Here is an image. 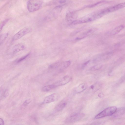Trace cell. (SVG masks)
I'll use <instances>...</instances> for the list:
<instances>
[{
  "instance_id": "obj_1",
  "label": "cell",
  "mask_w": 125,
  "mask_h": 125,
  "mask_svg": "<svg viewBox=\"0 0 125 125\" xmlns=\"http://www.w3.org/2000/svg\"><path fill=\"white\" fill-rule=\"evenodd\" d=\"M42 4V0H29L27 4V8L30 12L36 11L39 10Z\"/></svg>"
},
{
  "instance_id": "obj_2",
  "label": "cell",
  "mask_w": 125,
  "mask_h": 125,
  "mask_svg": "<svg viewBox=\"0 0 125 125\" xmlns=\"http://www.w3.org/2000/svg\"><path fill=\"white\" fill-rule=\"evenodd\" d=\"M117 108L115 106L108 107L97 115L95 117L96 119H98L111 115L116 111Z\"/></svg>"
},
{
  "instance_id": "obj_3",
  "label": "cell",
  "mask_w": 125,
  "mask_h": 125,
  "mask_svg": "<svg viewBox=\"0 0 125 125\" xmlns=\"http://www.w3.org/2000/svg\"><path fill=\"white\" fill-rule=\"evenodd\" d=\"M31 28L29 27L23 28L13 36L12 39V41H14L20 39L25 35L31 32Z\"/></svg>"
},
{
  "instance_id": "obj_4",
  "label": "cell",
  "mask_w": 125,
  "mask_h": 125,
  "mask_svg": "<svg viewBox=\"0 0 125 125\" xmlns=\"http://www.w3.org/2000/svg\"><path fill=\"white\" fill-rule=\"evenodd\" d=\"M84 116L85 114L83 113H77L67 118L65 122L67 123H74L81 120Z\"/></svg>"
},
{
  "instance_id": "obj_5",
  "label": "cell",
  "mask_w": 125,
  "mask_h": 125,
  "mask_svg": "<svg viewBox=\"0 0 125 125\" xmlns=\"http://www.w3.org/2000/svg\"><path fill=\"white\" fill-rule=\"evenodd\" d=\"M125 7V2L120 3L116 5L103 10L105 14L114 12Z\"/></svg>"
},
{
  "instance_id": "obj_6",
  "label": "cell",
  "mask_w": 125,
  "mask_h": 125,
  "mask_svg": "<svg viewBox=\"0 0 125 125\" xmlns=\"http://www.w3.org/2000/svg\"><path fill=\"white\" fill-rule=\"evenodd\" d=\"M59 95L57 93H54L47 96L44 99L43 103L47 104L56 101L59 98Z\"/></svg>"
},
{
  "instance_id": "obj_7",
  "label": "cell",
  "mask_w": 125,
  "mask_h": 125,
  "mask_svg": "<svg viewBox=\"0 0 125 125\" xmlns=\"http://www.w3.org/2000/svg\"><path fill=\"white\" fill-rule=\"evenodd\" d=\"M71 80V77L66 75L64 76L60 80L55 83L53 84L56 87L58 86L64 85L69 82Z\"/></svg>"
},
{
  "instance_id": "obj_8",
  "label": "cell",
  "mask_w": 125,
  "mask_h": 125,
  "mask_svg": "<svg viewBox=\"0 0 125 125\" xmlns=\"http://www.w3.org/2000/svg\"><path fill=\"white\" fill-rule=\"evenodd\" d=\"M97 30V28H94L89 29L83 33L75 39L76 40H79L84 38L89 35Z\"/></svg>"
},
{
  "instance_id": "obj_9",
  "label": "cell",
  "mask_w": 125,
  "mask_h": 125,
  "mask_svg": "<svg viewBox=\"0 0 125 125\" xmlns=\"http://www.w3.org/2000/svg\"><path fill=\"white\" fill-rule=\"evenodd\" d=\"M87 87V85L85 83L80 84L75 88L73 90V92L76 94L80 93L86 90Z\"/></svg>"
},
{
  "instance_id": "obj_10",
  "label": "cell",
  "mask_w": 125,
  "mask_h": 125,
  "mask_svg": "<svg viewBox=\"0 0 125 125\" xmlns=\"http://www.w3.org/2000/svg\"><path fill=\"white\" fill-rule=\"evenodd\" d=\"M25 48L24 44L22 43H19L15 45L12 49L13 53H16L21 51L24 50Z\"/></svg>"
},
{
  "instance_id": "obj_11",
  "label": "cell",
  "mask_w": 125,
  "mask_h": 125,
  "mask_svg": "<svg viewBox=\"0 0 125 125\" xmlns=\"http://www.w3.org/2000/svg\"><path fill=\"white\" fill-rule=\"evenodd\" d=\"M101 84L99 83H96L91 85L89 89V91L92 92H95L101 88Z\"/></svg>"
},
{
  "instance_id": "obj_12",
  "label": "cell",
  "mask_w": 125,
  "mask_h": 125,
  "mask_svg": "<svg viewBox=\"0 0 125 125\" xmlns=\"http://www.w3.org/2000/svg\"><path fill=\"white\" fill-rule=\"evenodd\" d=\"M124 27V26L123 25H121L116 27L110 32V34L111 35H114L119 33Z\"/></svg>"
},
{
  "instance_id": "obj_13",
  "label": "cell",
  "mask_w": 125,
  "mask_h": 125,
  "mask_svg": "<svg viewBox=\"0 0 125 125\" xmlns=\"http://www.w3.org/2000/svg\"><path fill=\"white\" fill-rule=\"evenodd\" d=\"M75 13L72 12H69L66 14V19L67 21H73L75 19Z\"/></svg>"
},
{
  "instance_id": "obj_14",
  "label": "cell",
  "mask_w": 125,
  "mask_h": 125,
  "mask_svg": "<svg viewBox=\"0 0 125 125\" xmlns=\"http://www.w3.org/2000/svg\"><path fill=\"white\" fill-rule=\"evenodd\" d=\"M66 104L67 103L64 102H62L60 103L56 107L55 110L59 111L62 110L66 106Z\"/></svg>"
},
{
  "instance_id": "obj_15",
  "label": "cell",
  "mask_w": 125,
  "mask_h": 125,
  "mask_svg": "<svg viewBox=\"0 0 125 125\" xmlns=\"http://www.w3.org/2000/svg\"><path fill=\"white\" fill-rule=\"evenodd\" d=\"M55 88V86L53 84L44 86L42 88V90L43 92H47Z\"/></svg>"
},
{
  "instance_id": "obj_16",
  "label": "cell",
  "mask_w": 125,
  "mask_h": 125,
  "mask_svg": "<svg viewBox=\"0 0 125 125\" xmlns=\"http://www.w3.org/2000/svg\"><path fill=\"white\" fill-rule=\"evenodd\" d=\"M8 33L3 34L0 35V44L1 45L7 39L8 36Z\"/></svg>"
},
{
  "instance_id": "obj_17",
  "label": "cell",
  "mask_w": 125,
  "mask_h": 125,
  "mask_svg": "<svg viewBox=\"0 0 125 125\" xmlns=\"http://www.w3.org/2000/svg\"><path fill=\"white\" fill-rule=\"evenodd\" d=\"M62 63L60 62H56L51 65L49 66V68L51 69L57 68L61 65Z\"/></svg>"
},
{
  "instance_id": "obj_18",
  "label": "cell",
  "mask_w": 125,
  "mask_h": 125,
  "mask_svg": "<svg viewBox=\"0 0 125 125\" xmlns=\"http://www.w3.org/2000/svg\"><path fill=\"white\" fill-rule=\"evenodd\" d=\"M71 62L70 60L64 61L62 63V66L64 68L68 67L71 64Z\"/></svg>"
},
{
  "instance_id": "obj_19",
  "label": "cell",
  "mask_w": 125,
  "mask_h": 125,
  "mask_svg": "<svg viewBox=\"0 0 125 125\" xmlns=\"http://www.w3.org/2000/svg\"><path fill=\"white\" fill-rule=\"evenodd\" d=\"M102 67V65L98 64L91 67L90 69L91 71H96L100 69Z\"/></svg>"
},
{
  "instance_id": "obj_20",
  "label": "cell",
  "mask_w": 125,
  "mask_h": 125,
  "mask_svg": "<svg viewBox=\"0 0 125 125\" xmlns=\"http://www.w3.org/2000/svg\"><path fill=\"white\" fill-rule=\"evenodd\" d=\"M9 94V91L8 89L5 90L2 93V95L0 96V99H3L7 97L8 96Z\"/></svg>"
},
{
  "instance_id": "obj_21",
  "label": "cell",
  "mask_w": 125,
  "mask_h": 125,
  "mask_svg": "<svg viewBox=\"0 0 125 125\" xmlns=\"http://www.w3.org/2000/svg\"><path fill=\"white\" fill-rule=\"evenodd\" d=\"M30 53H28L19 58L17 61V63H19L26 58L30 55Z\"/></svg>"
},
{
  "instance_id": "obj_22",
  "label": "cell",
  "mask_w": 125,
  "mask_h": 125,
  "mask_svg": "<svg viewBox=\"0 0 125 125\" xmlns=\"http://www.w3.org/2000/svg\"><path fill=\"white\" fill-rule=\"evenodd\" d=\"M8 19L2 21L1 23L0 26V32H1V31L2 30L3 27L8 21Z\"/></svg>"
},
{
  "instance_id": "obj_23",
  "label": "cell",
  "mask_w": 125,
  "mask_h": 125,
  "mask_svg": "<svg viewBox=\"0 0 125 125\" xmlns=\"http://www.w3.org/2000/svg\"><path fill=\"white\" fill-rule=\"evenodd\" d=\"M31 100L30 99H28L26 100L24 103L23 105L24 106H26L31 102Z\"/></svg>"
},
{
  "instance_id": "obj_24",
  "label": "cell",
  "mask_w": 125,
  "mask_h": 125,
  "mask_svg": "<svg viewBox=\"0 0 125 125\" xmlns=\"http://www.w3.org/2000/svg\"><path fill=\"white\" fill-rule=\"evenodd\" d=\"M60 4H64L66 3L67 0H56Z\"/></svg>"
},
{
  "instance_id": "obj_25",
  "label": "cell",
  "mask_w": 125,
  "mask_h": 125,
  "mask_svg": "<svg viewBox=\"0 0 125 125\" xmlns=\"http://www.w3.org/2000/svg\"><path fill=\"white\" fill-rule=\"evenodd\" d=\"M90 61L88 60L87 61H86L85 62L83 63L82 65V68H84L86 65L89 63L90 62Z\"/></svg>"
},
{
  "instance_id": "obj_26",
  "label": "cell",
  "mask_w": 125,
  "mask_h": 125,
  "mask_svg": "<svg viewBox=\"0 0 125 125\" xmlns=\"http://www.w3.org/2000/svg\"><path fill=\"white\" fill-rule=\"evenodd\" d=\"M0 125H4V122L3 120L0 118Z\"/></svg>"
}]
</instances>
